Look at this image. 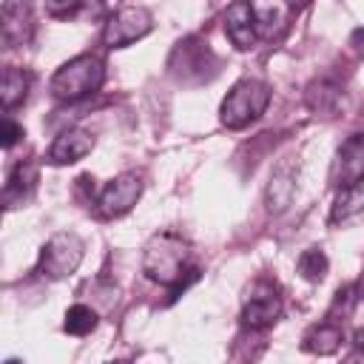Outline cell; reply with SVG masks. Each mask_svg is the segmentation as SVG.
I'll return each instance as SVG.
<instances>
[{
  "label": "cell",
  "mask_w": 364,
  "mask_h": 364,
  "mask_svg": "<svg viewBox=\"0 0 364 364\" xmlns=\"http://www.w3.org/2000/svg\"><path fill=\"white\" fill-rule=\"evenodd\" d=\"M188 253H191L188 242L179 233L162 230V233L151 236L145 250H142V273L162 287H176L182 282V276L191 273L188 270ZM191 279H196V273L188 276L185 282H191Z\"/></svg>",
  "instance_id": "6da1fadb"
},
{
  "label": "cell",
  "mask_w": 364,
  "mask_h": 364,
  "mask_svg": "<svg viewBox=\"0 0 364 364\" xmlns=\"http://www.w3.org/2000/svg\"><path fill=\"white\" fill-rule=\"evenodd\" d=\"M102 82H105V63L97 54H80V57H71L68 63H63L51 74L48 91L63 102H77V100L100 91Z\"/></svg>",
  "instance_id": "7a4b0ae2"
},
{
  "label": "cell",
  "mask_w": 364,
  "mask_h": 364,
  "mask_svg": "<svg viewBox=\"0 0 364 364\" xmlns=\"http://www.w3.org/2000/svg\"><path fill=\"white\" fill-rule=\"evenodd\" d=\"M270 105V85L253 77H245L230 85L219 105V122L230 131H242L250 122H256Z\"/></svg>",
  "instance_id": "3957f363"
},
{
  "label": "cell",
  "mask_w": 364,
  "mask_h": 364,
  "mask_svg": "<svg viewBox=\"0 0 364 364\" xmlns=\"http://www.w3.org/2000/svg\"><path fill=\"white\" fill-rule=\"evenodd\" d=\"M82 256H85V242L74 230H60L43 245L37 259V273L48 282L68 279L80 267Z\"/></svg>",
  "instance_id": "277c9868"
},
{
  "label": "cell",
  "mask_w": 364,
  "mask_h": 364,
  "mask_svg": "<svg viewBox=\"0 0 364 364\" xmlns=\"http://www.w3.org/2000/svg\"><path fill=\"white\" fill-rule=\"evenodd\" d=\"M154 28V17L145 6H119L111 11L102 28V46L108 48H125L142 37H148Z\"/></svg>",
  "instance_id": "5b68a950"
},
{
  "label": "cell",
  "mask_w": 364,
  "mask_h": 364,
  "mask_svg": "<svg viewBox=\"0 0 364 364\" xmlns=\"http://www.w3.org/2000/svg\"><path fill=\"white\" fill-rule=\"evenodd\" d=\"M139 196H142V176L134 171H125L111 182H105V188L97 193L94 210L100 219H119L136 205Z\"/></svg>",
  "instance_id": "8992f818"
},
{
  "label": "cell",
  "mask_w": 364,
  "mask_h": 364,
  "mask_svg": "<svg viewBox=\"0 0 364 364\" xmlns=\"http://www.w3.org/2000/svg\"><path fill=\"white\" fill-rule=\"evenodd\" d=\"M282 316V296L267 282L250 284L245 304H242V321L250 330H264Z\"/></svg>",
  "instance_id": "52a82bcc"
},
{
  "label": "cell",
  "mask_w": 364,
  "mask_h": 364,
  "mask_svg": "<svg viewBox=\"0 0 364 364\" xmlns=\"http://www.w3.org/2000/svg\"><path fill=\"white\" fill-rule=\"evenodd\" d=\"M333 179L338 188L364 182V134H353L350 139H344V145L336 154Z\"/></svg>",
  "instance_id": "ba28073f"
},
{
  "label": "cell",
  "mask_w": 364,
  "mask_h": 364,
  "mask_svg": "<svg viewBox=\"0 0 364 364\" xmlns=\"http://www.w3.org/2000/svg\"><path fill=\"white\" fill-rule=\"evenodd\" d=\"M296 193V162L293 156H284L273 171H270V182L264 191V205L270 213H284L287 205L293 202Z\"/></svg>",
  "instance_id": "9c48e42d"
},
{
  "label": "cell",
  "mask_w": 364,
  "mask_h": 364,
  "mask_svg": "<svg viewBox=\"0 0 364 364\" xmlns=\"http://www.w3.org/2000/svg\"><path fill=\"white\" fill-rule=\"evenodd\" d=\"M225 31L228 40L239 48L247 51L256 46L259 40V26H256V14H253V3H233L225 11Z\"/></svg>",
  "instance_id": "30bf717a"
},
{
  "label": "cell",
  "mask_w": 364,
  "mask_h": 364,
  "mask_svg": "<svg viewBox=\"0 0 364 364\" xmlns=\"http://www.w3.org/2000/svg\"><path fill=\"white\" fill-rule=\"evenodd\" d=\"M94 148V136L85 128H65L54 136L51 148H48V162L51 165H71L80 162L82 156H88Z\"/></svg>",
  "instance_id": "8fae6325"
},
{
  "label": "cell",
  "mask_w": 364,
  "mask_h": 364,
  "mask_svg": "<svg viewBox=\"0 0 364 364\" xmlns=\"http://www.w3.org/2000/svg\"><path fill=\"white\" fill-rule=\"evenodd\" d=\"M31 37V9L14 0H6L0 6V40L3 46L14 48L23 46Z\"/></svg>",
  "instance_id": "7c38bea8"
},
{
  "label": "cell",
  "mask_w": 364,
  "mask_h": 364,
  "mask_svg": "<svg viewBox=\"0 0 364 364\" xmlns=\"http://www.w3.org/2000/svg\"><path fill=\"white\" fill-rule=\"evenodd\" d=\"M364 219V182L350 185V188H338V196L333 202L330 210V225H350Z\"/></svg>",
  "instance_id": "4fadbf2b"
},
{
  "label": "cell",
  "mask_w": 364,
  "mask_h": 364,
  "mask_svg": "<svg viewBox=\"0 0 364 364\" xmlns=\"http://www.w3.org/2000/svg\"><path fill=\"white\" fill-rule=\"evenodd\" d=\"M28 88H31V74H26L23 68L9 65L0 77V102H3V108L11 111L14 105H20L28 97Z\"/></svg>",
  "instance_id": "5bb4252c"
},
{
  "label": "cell",
  "mask_w": 364,
  "mask_h": 364,
  "mask_svg": "<svg viewBox=\"0 0 364 364\" xmlns=\"http://www.w3.org/2000/svg\"><path fill=\"white\" fill-rule=\"evenodd\" d=\"M338 344H341V330L333 327V324H318L316 330H310L304 336V344L301 347L307 353H316V355H330V353L338 350Z\"/></svg>",
  "instance_id": "9a60e30c"
},
{
  "label": "cell",
  "mask_w": 364,
  "mask_h": 364,
  "mask_svg": "<svg viewBox=\"0 0 364 364\" xmlns=\"http://www.w3.org/2000/svg\"><path fill=\"white\" fill-rule=\"evenodd\" d=\"M97 327V313L88 304H71L63 316V330L68 336H88Z\"/></svg>",
  "instance_id": "2e32d148"
},
{
  "label": "cell",
  "mask_w": 364,
  "mask_h": 364,
  "mask_svg": "<svg viewBox=\"0 0 364 364\" xmlns=\"http://www.w3.org/2000/svg\"><path fill=\"white\" fill-rule=\"evenodd\" d=\"M338 100H341V91L336 85H330V82H313L307 88V105L313 111H318V114L333 117V111L338 108Z\"/></svg>",
  "instance_id": "e0dca14e"
},
{
  "label": "cell",
  "mask_w": 364,
  "mask_h": 364,
  "mask_svg": "<svg viewBox=\"0 0 364 364\" xmlns=\"http://www.w3.org/2000/svg\"><path fill=\"white\" fill-rule=\"evenodd\" d=\"M296 270L307 282H321L327 276V270H330V262H327L321 247H307V250H301V256L296 262Z\"/></svg>",
  "instance_id": "ac0fdd59"
},
{
  "label": "cell",
  "mask_w": 364,
  "mask_h": 364,
  "mask_svg": "<svg viewBox=\"0 0 364 364\" xmlns=\"http://www.w3.org/2000/svg\"><path fill=\"white\" fill-rule=\"evenodd\" d=\"M253 14H256V26H259V37H273V31L282 26L287 6L282 3H253Z\"/></svg>",
  "instance_id": "d6986e66"
},
{
  "label": "cell",
  "mask_w": 364,
  "mask_h": 364,
  "mask_svg": "<svg viewBox=\"0 0 364 364\" xmlns=\"http://www.w3.org/2000/svg\"><path fill=\"white\" fill-rule=\"evenodd\" d=\"M34 179H37V171H34V165H17L14 168V173L9 176V185H6V191H3V199H6V205H11V196L14 193H20V199L26 196V191L34 185Z\"/></svg>",
  "instance_id": "ffe728a7"
},
{
  "label": "cell",
  "mask_w": 364,
  "mask_h": 364,
  "mask_svg": "<svg viewBox=\"0 0 364 364\" xmlns=\"http://www.w3.org/2000/svg\"><path fill=\"white\" fill-rule=\"evenodd\" d=\"M20 136H23V125H17L14 119L6 117V119L0 122V142H3V148H6V151L14 148V142H17Z\"/></svg>",
  "instance_id": "44dd1931"
},
{
  "label": "cell",
  "mask_w": 364,
  "mask_h": 364,
  "mask_svg": "<svg viewBox=\"0 0 364 364\" xmlns=\"http://www.w3.org/2000/svg\"><path fill=\"white\" fill-rule=\"evenodd\" d=\"M46 9H48V14H54V17H71L74 11H80V3H48Z\"/></svg>",
  "instance_id": "7402d4cb"
},
{
  "label": "cell",
  "mask_w": 364,
  "mask_h": 364,
  "mask_svg": "<svg viewBox=\"0 0 364 364\" xmlns=\"http://www.w3.org/2000/svg\"><path fill=\"white\" fill-rule=\"evenodd\" d=\"M353 341H355V347H358V350H364V327H361V330H355Z\"/></svg>",
  "instance_id": "603a6c76"
},
{
  "label": "cell",
  "mask_w": 364,
  "mask_h": 364,
  "mask_svg": "<svg viewBox=\"0 0 364 364\" xmlns=\"http://www.w3.org/2000/svg\"><path fill=\"white\" fill-rule=\"evenodd\" d=\"M6 364H23V361H17V358H9V361H6Z\"/></svg>",
  "instance_id": "cb8c5ba5"
},
{
  "label": "cell",
  "mask_w": 364,
  "mask_h": 364,
  "mask_svg": "<svg viewBox=\"0 0 364 364\" xmlns=\"http://www.w3.org/2000/svg\"><path fill=\"white\" fill-rule=\"evenodd\" d=\"M114 364H125V361H114Z\"/></svg>",
  "instance_id": "d4e9b609"
}]
</instances>
